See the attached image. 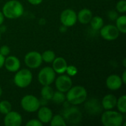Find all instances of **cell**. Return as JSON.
<instances>
[{
  "mask_svg": "<svg viewBox=\"0 0 126 126\" xmlns=\"http://www.w3.org/2000/svg\"><path fill=\"white\" fill-rule=\"evenodd\" d=\"M66 99L69 103L73 106L80 105L86 100L87 91L83 86H72L66 92Z\"/></svg>",
  "mask_w": 126,
  "mask_h": 126,
  "instance_id": "1",
  "label": "cell"
},
{
  "mask_svg": "<svg viewBox=\"0 0 126 126\" xmlns=\"http://www.w3.org/2000/svg\"><path fill=\"white\" fill-rule=\"evenodd\" d=\"M24 6L18 0H10L2 7V13L4 18L16 19L21 17L24 13Z\"/></svg>",
  "mask_w": 126,
  "mask_h": 126,
  "instance_id": "2",
  "label": "cell"
},
{
  "mask_svg": "<svg viewBox=\"0 0 126 126\" xmlns=\"http://www.w3.org/2000/svg\"><path fill=\"white\" fill-rule=\"evenodd\" d=\"M123 122V114L113 109L105 110L101 115V123L104 126H120Z\"/></svg>",
  "mask_w": 126,
  "mask_h": 126,
  "instance_id": "3",
  "label": "cell"
},
{
  "mask_svg": "<svg viewBox=\"0 0 126 126\" xmlns=\"http://www.w3.org/2000/svg\"><path fill=\"white\" fill-rule=\"evenodd\" d=\"M32 81V74L28 69H21L16 72L13 78L15 85L20 88L24 89L28 87Z\"/></svg>",
  "mask_w": 126,
  "mask_h": 126,
  "instance_id": "4",
  "label": "cell"
},
{
  "mask_svg": "<svg viewBox=\"0 0 126 126\" xmlns=\"http://www.w3.org/2000/svg\"><path fill=\"white\" fill-rule=\"evenodd\" d=\"M61 115L64 118L66 124L78 125L82 120V113L76 106L64 107L61 112Z\"/></svg>",
  "mask_w": 126,
  "mask_h": 126,
  "instance_id": "5",
  "label": "cell"
},
{
  "mask_svg": "<svg viewBox=\"0 0 126 126\" xmlns=\"http://www.w3.org/2000/svg\"><path fill=\"white\" fill-rule=\"evenodd\" d=\"M20 103L23 110L29 113L36 112L41 106L40 100L32 94L24 95L21 98Z\"/></svg>",
  "mask_w": 126,
  "mask_h": 126,
  "instance_id": "6",
  "label": "cell"
},
{
  "mask_svg": "<svg viewBox=\"0 0 126 126\" xmlns=\"http://www.w3.org/2000/svg\"><path fill=\"white\" fill-rule=\"evenodd\" d=\"M56 73L52 67L45 66L42 68L38 74V80L42 86L51 85L55 80Z\"/></svg>",
  "mask_w": 126,
  "mask_h": 126,
  "instance_id": "7",
  "label": "cell"
},
{
  "mask_svg": "<svg viewBox=\"0 0 126 126\" xmlns=\"http://www.w3.org/2000/svg\"><path fill=\"white\" fill-rule=\"evenodd\" d=\"M25 65L32 69H38L42 64V58L41 54L36 51H31L27 53L24 59Z\"/></svg>",
  "mask_w": 126,
  "mask_h": 126,
  "instance_id": "8",
  "label": "cell"
},
{
  "mask_svg": "<svg viewBox=\"0 0 126 126\" xmlns=\"http://www.w3.org/2000/svg\"><path fill=\"white\" fill-rule=\"evenodd\" d=\"M60 21L62 25L65 26L66 27H73L78 21L77 13L72 9H66L61 13Z\"/></svg>",
  "mask_w": 126,
  "mask_h": 126,
  "instance_id": "9",
  "label": "cell"
},
{
  "mask_svg": "<svg viewBox=\"0 0 126 126\" xmlns=\"http://www.w3.org/2000/svg\"><path fill=\"white\" fill-rule=\"evenodd\" d=\"M120 32L117 27L114 24L103 25L100 30V36L106 41H114L118 38L120 35Z\"/></svg>",
  "mask_w": 126,
  "mask_h": 126,
  "instance_id": "10",
  "label": "cell"
},
{
  "mask_svg": "<svg viewBox=\"0 0 126 126\" xmlns=\"http://www.w3.org/2000/svg\"><path fill=\"white\" fill-rule=\"evenodd\" d=\"M55 87L58 91L66 93L73 85L72 80L70 76L61 74L55 80Z\"/></svg>",
  "mask_w": 126,
  "mask_h": 126,
  "instance_id": "11",
  "label": "cell"
},
{
  "mask_svg": "<svg viewBox=\"0 0 126 126\" xmlns=\"http://www.w3.org/2000/svg\"><path fill=\"white\" fill-rule=\"evenodd\" d=\"M22 123V117L17 112L10 111L4 114V124L5 126H19Z\"/></svg>",
  "mask_w": 126,
  "mask_h": 126,
  "instance_id": "12",
  "label": "cell"
},
{
  "mask_svg": "<svg viewBox=\"0 0 126 126\" xmlns=\"http://www.w3.org/2000/svg\"><path fill=\"white\" fill-rule=\"evenodd\" d=\"M84 107L86 112L90 115H98L101 113L103 109L101 103H100V101L95 98H92L86 101Z\"/></svg>",
  "mask_w": 126,
  "mask_h": 126,
  "instance_id": "13",
  "label": "cell"
},
{
  "mask_svg": "<svg viewBox=\"0 0 126 126\" xmlns=\"http://www.w3.org/2000/svg\"><path fill=\"white\" fill-rule=\"evenodd\" d=\"M4 66L8 72H16L20 69L21 62L17 57L14 55H7L5 57Z\"/></svg>",
  "mask_w": 126,
  "mask_h": 126,
  "instance_id": "14",
  "label": "cell"
},
{
  "mask_svg": "<svg viewBox=\"0 0 126 126\" xmlns=\"http://www.w3.org/2000/svg\"><path fill=\"white\" fill-rule=\"evenodd\" d=\"M123 83L122 81L121 77L118 75H109L106 80V87L111 91H117L120 89Z\"/></svg>",
  "mask_w": 126,
  "mask_h": 126,
  "instance_id": "15",
  "label": "cell"
},
{
  "mask_svg": "<svg viewBox=\"0 0 126 126\" xmlns=\"http://www.w3.org/2000/svg\"><path fill=\"white\" fill-rule=\"evenodd\" d=\"M38 112V119L43 123V124H47V123H49L52 116H53V114H52V110L45 106H41L40 108L38 109L37 111Z\"/></svg>",
  "mask_w": 126,
  "mask_h": 126,
  "instance_id": "16",
  "label": "cell"
},
{
  "mask_svg": "<svg viewBox=\"0 0 126 126\" xmlns=\"http://www.w3.org/2000/svg\"><path fill=\"white\" fill-rule=\"evenodd\" d=\"M52 63V68L53 69V70L56 74L61 75L66 72V69L68 64L66 61L62 57L55 58Z\"/></svg>",
  "mask_w": 126,
  "mask_h": 126,
  "instance_id": "17",
  "label": "cell"
},
{
  "mask_svg": "<svg viewBox=\"0 0 126 126\" xmlns=\"http://www.w3.org/2000/svg\"><path fill=\"white\" fill-rule=\"evenodd\" d=\"M117 100L115 95L112 94H108L103 97L101 101V106L104 110H111L116 107Z\"/></svg>",
  "mask_w": 126,
  "mask_h": 126,
  "instance_id": "18",
  "label": "cell"
},
{
  "mask_svg": "<svg viewBox=\"0 0 126 126\" xmlns=\"http://www.w3.org/2000/svg\"><path fill=\"white\" fill-rule=\"evenodd\" d=\"M93 16L92 12L88 8H83L77 13L78 21L83 24H87L90 22Z\"/></svg>",
  "mask_w": 126,
  "mask_h": 126,
  "instance_id": "19",
  "label": "cell"
},
{
  "mask_svg": "<svg viewBox=\"0 0 126 126\" xmlns=\"http://www.w3.org/2000/svg\"><path fill=\"white\" fill-rule=\"evenodd\" d=\"M53 89L50 86V85L48 86H42V88L41 89V96L43 99L46 100H51L53 94H54Z\"/></svg>",
  "mask_w": 126,
  "mask_h": 126,
  "instance_id": "20",
  "label": "cell"
},
{
  "mask_svg": "<svg viewBox=\"0 0 126 126\" xmlns=\"http://www.w3.org/2000/svg\"><path fill=\"white\" fill-rule=\"evenodd\" d=\"M116 27L118 29L119 32L123 34L126 33V16L125 15H122L118 16L116 20Z\"/></svg>",
  "mask_w": 126,
  "mask_h": 126,
  "instance_id": "21",
  "label": "cell"
},
{
  "mask_svg": "<svg viewBox=\"0 0 126 126\" xmlns=\"http://www.w3.org/2000/svg\"><path fill=\"white\" fill-rule=\"evenodd\" d=\"M89 23L91 24V27L94 30H100L102 28V27L104 25L103 19L98 16H92Z\"/></svg>",
  "mask_w": 126,
  "mask_h": 126,
  "instance_id": "22",
  "label": "cell"
},
{
  "mask_svg": "<svg viewBox=\"0 0 126 126\" xmlns=\"http://www.w3.org/2000/svg\"><path fill=\"white\" fill-rule=\"evenodd\" d=\"M49 123L52 126H66L67 125L61 114L53 115Z\"/></svg>",
  "mask_w": 126,
  "mask_h": 126,
  "instance_id": "23",
  "label": "cell"
},
{
  "mask_svg": "<svg viewBox=\"0 0 126 126\" xmlns=\"http://www.w3.org/2000/svg\"><path fill=\"white\" fill-rule=\"evenodd\" d=\"M116 107L117 108V110L119 112L122 113L123 114H125L126 112V95L123 94L120 96L117 100V104Z\"/></svg>",
  "mask_w": 126,
  "mask_h": 126,
  "instance_id": "24",
  "label": "cell"
},
{
  "mask_svg": "<svg viewBox=\"0 0 126 126\" xmlns=\"http://www.w3.org/2000/svg\"><path fill=\"white\" fill-rule=\"evenodd\" d=\"M51 100H52V102L55 104H63L66 100V95L64 94L63 92H61L60 91H56L54 92L53 96L51 99Z\"/></svg>",
  "mask_w": 126,
  "mask_h": 126,
  "instance_id": "25",
  "label": "cell"
},
{
  "mask_svg": "<svg viewBox=\"0 0 126 126\" xmlns=\"http://www.w3.org/2000/svg\"><path fill=\"white\" fill-rule=\"evenodd\" d=\"M41 58H42L43 61L47 63H52V61L56 57H55V53L54 51L48 49V50L44 51L41 54Z\"/></svg>",
  "mask_w": 126,
  "mask_h": 126,
  "instance_id": "26",
  "label": "cell"
},
{
  "mask_svg": "<svg viewBox=\"0 0 126 126\" xmlns=\"http://www.w3.org/2000/svg\"><path fill=\"white\" fill-rule=\"evenodd\" d=\"M12 110V105L8 100L0 101V113L1 114H6Z\"/></svg>",
  "mask_w": 126,
  "mask_h": 126,
  "instance_id": "27",
  "label": "cell"
},
{
  "mask_svg": "<svg viewBox=\"0 0 126 126\" xmlns=\"http://www.w3.org/2000/svg\"><path fill=\"white\" fill-rule=\"evenodd\" d=\"M117 11L120 13H125L126 12V1L120 0L116 4Z\"/></svg>",
  "mask_w": 126,
  "mask_h": 126,
  "instance_id": "28",
  "label": "cell"
},
{
  "mask_svg": "<svg viewBox=\"0 0 126 126\" xmlns=\"http://www.w3.org/2000/svg\"><path fill=\"white\" fill-rule=\"evenodd\" d=\"M78 70L77 67L75 66H72V65L67 66L66 69V72L67 75H69L70 77L75 76L78 74Z\"/></svg>",
  "mask_w": 126,
  "mask_h": 126,
  "instance_id": "29",
  "label": "cell"
},
{
  "mask_svg": "<svg viewBox=\"0 0 126 126\" xmlns=\"http://www.w3.org/2000/svg\"><path fill=\"white\" fill-rule=\"evenodd\" d=\"M10 53V49L7 45H3L0 47V54L4 57H7Z\"/></svg>",
  "mask_w": 126,
  "mask_h": 126,
  "instance_id": "30",
  "label": "cell"
},
{
  "mask_svg": "<svg viewBox=\"0 0 126 126\" xmlns=\"http://www.w3.org/2000/svg\"><path fill=\"white\" fill-rule=\"evenodd\" d=\"M27 126H42L43 123L38 120V119H32L30 120L27 123Z\"/></svg>",
  "mask_w": 126,
  "mask_h": 126,
  "instance_id": "31",
  "label": "cell"
},
{
  "mask_svg": "<svg viewBox=\"0 0 126 126\" xmlns=\"http://www.w3.org/2000/svg\"><path fill=\"white\" fill-rule=\"evenodd\" d=\"M108 16H109V18L111 20H112V21H115V20H116V18L118 17V14H117V12H115V11H114V10H111V11H109V13H108Z\"/></svg>",
  "mask_w": 126,
  "mask_h": 126,
  "instance_id": "32",
  "label": "cell"
},
{
  "mask_svg": "<svg viewBox=\"0 0 126 126\" xmlns=\"http://www.w3.org/2000/svg\"><path fill=\"white\" fill-rule=\"evenodd\" d=\"M44 0H27V1L32 5H38L43 2Z\"/></svg>",
  "mask_w": 126,
  "mask_h": 126,
  "instance_id": "33",
  "label": "cell"
},
{
  "mask_svg": "<svg viewBox=\"0 0 126 126\" xmlns=\"http://www.w3.org/2000/svg\"><path fill=\"white\" fill-rule=\"evenodd\" d=\"M4 59H5V57H4L3 55H1L0 54V69H1V68L4 66Z\"/></svg>",
  "mask_w": 126,
  "mask_h": 126,
  "instance_id": "34",
  "label": "cell"
},
{
  "mask_svg": "<svg viewBox=\"0 0 126 126\" xmlns=\"http://www.w3.org/2000/svg\"><path fill=\"white\" fill-rule=\"evenodd\" d=\"M121 79H122V81L123 83V84H126V70H124L123 72V75L121 76Z\"/></svg>",
  "mask_w": 126,
  "mask_h": 126,
  "instance_id": "35",
  "label": "cell"
},
{
  "mask_svg": "<svg viewBox=\"0 0 126 126\" xmlns=\"http://www.w3.org/2000/svg\"><path fill=\"white\" fill-rule=\"evenodd\" d=\"M4 16L2 13L1 11H0V26L4 23Z\"/></svg>",
  "mask_w": 126,
  "mask_h": 126,
  "instance_id": "36",
  "label": "cell"
},
{
  "mask_svg": "<svg viewBox=\"0 0 126 126\" xmlns=\"http://www.w3.org/2000/svg\"><path fill=\"white\" fill-rule=\"evenodd\" d=\"M126 58H124V59H123V66H124V67H126Z\"/></svg>",
  "mask_w": 126,
  "mask_h": 126,
  "instance_id": "37",
  "label": "cell"
},
{
  "mask_svg": "<svg viewBox=\"0 0 126 126\" xmlns=\"http://www.w3.org/2000/svg\"><path fill=\"white\" fill-rule=\"evenodd\" d=\"M1 95H2V89H1V87L0 86V97H1Z\"/></svg>",
  "mask_w": 126,
  "mask_h": 126,
  "instance_id": "38",
  "label": "cell"
},
{
  "mask_svg": "<svg viewBox=\"0 0 126 126\" xmlns=\"http://www.w3.org/2000/svg\"><path fill=\"white\" fill-rule=\"evenodd\" d=\"M1 32H0V40H1Z\"/></svg>",
  "mask_w": 126,
  "mask_h": 126,
  "instance_id": "39",
  "label": "cell"
},
{
  "mask_svg": "<svg viewBox=\"0 0 126 126\" xmlns=\"http://www.w3.org/2000/svg\"><path fill=\"white\" fill-rule=\"evenodd\" d=\"M107 1H110V0H107Z\"/></svg>",
  "mask_w": 126,
  "mask_h": 126,
  "instance_id": "40",
  "label": "cell"
}]
</instances>
